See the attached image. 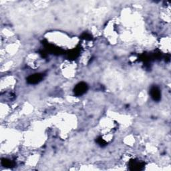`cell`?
Returning a JSON list of instances; mask_svg holds the SVG:
<instances>
[{
  "label": "cell",
  "mask_w": 171,
  "mask_h": 171,
  "mask_svg": "<svg viewBox=\"0 0 171 171\" xmlns=\"http://www.w3.org/2000/svg\"><path fill=\"white\" fill-rule=\"evenodd\" d=\"M88 88V87L87 84H86L85 82H80L74 88V92L76 96H80L85 94L87 92Z\"/></svg>",
  "instance_id": "6da1fadb"
},
{
  "label": "cell",
  "mask_w": 171,
  "mask_h": 171,
  "mask_svg": "<svg viewBox=\"0 0 171 171\" xmlns=\"http://www.w3.org/2000/svg\"><path fill=\"white\" fill-rule=\"evenodd\" d=\"M150 96H151V98L154 101H159L161 100V90H160L158 87L152 86L151 88H150Z\"/></svg>",
  "instance_id": "277c9868"
},
{
  "label": "cell",
  "mask_w": 171,
  "mask_h": 171,
  "mask_svg": "<svg viewBox=\"0 0 171 171\" xmlns=\"http://www.w3.org/2000/svg\"><path fill=\"white\" fill-rule=\"evenodd\" d=\"M78 54V52L77 51L73 50L72 51V52H70L68 54L69 55V58H72V59H74V58H76V57H77Z\"/></svg>",
  "instance_id": "52a82bcc"
},
{
  "label": "cell",
  "mask_w": 171,
  "mask_h": 171,
  "mask_svg": "<svg viewBox=\"0 0 171 171\" xmlns=\"http://www.w3.org/2000/svg\"><path fill=\"white\" fill-rule=\"evenodd\" d=\"M145 167V163L136 160H132L129 163V168L131 170H140Z\"/></svg>",
  "instance_id": "7a4b0ae2"
},
{
  "label": "cell",
  "mask_w": 171,
  "mask_h": 171,
  "mask_svg": "<svg viewBox=\"0 0 171 171\" xmlns=\"http://www.w3.org/2000/svg\"><path fill=\"white\" fill-rule=\"evenodd\" d=\"M43 76L41 74H35L29 76L27 79V82L30 84H36L42 80Z\"/></svg>",
  "instance_id": "3957f363"
},
{
  "label": "cell",
  "mask_w": 171,
  "mask_h": 171,
  "mask_svg": "<svg viewBox=\"0 0 171 171\" xmlns=\"http://www.w3.org/2000/svg\"><path fill=\"white\" fill-rule=\"evenodd\" d=\"M82 38L86 40H92V36L90 34H88V33H84V34L82 35Z\"/></svg>",
  "instance_id": "ba28073f"
},
{
  "label": "cell",
  "mask_w": 171,
  "mask_h": 171,
  "mask_svg": "<svg viewBox=\"0 0 171 171\" xmlns=\"http://www.w3.org/2000/svg\"><path fill=\"white\" fill-rule=\"evenodd\" d=\"M1 165H3L4 167L6 168H11L13 166V163H12L10 160L6 159V158H3L1 160Z\"/></svg>",
  "instance_id": "5b68a950"
},
{
  "label": "cell",
  "mask_w": 171,
  "mask_h": 171,
  "mask_svg": "<svg viewBox=\"0 0 171 171\" xmlns=\"http://www.w3.org/2000/svg\"><path fill=\"white\" fill-rule=\"evenodd\" d=\"M96 142H97L98 145H100L101 147H104V146L106 145V142L104 139H102V138H101V137L98 138Z\"/></svg>",
  "instance_id": "8992f818"
}]
</instances>
